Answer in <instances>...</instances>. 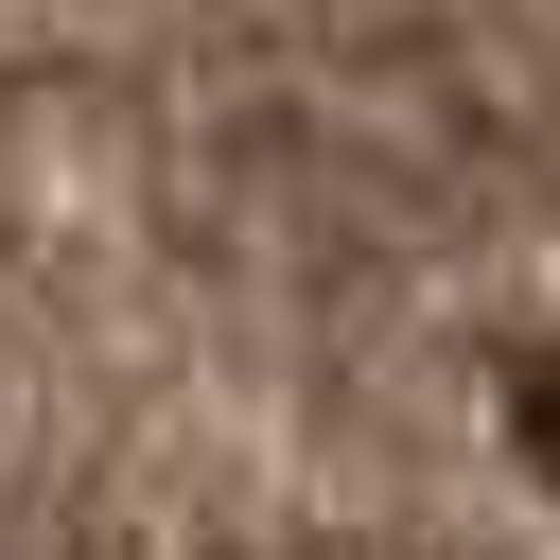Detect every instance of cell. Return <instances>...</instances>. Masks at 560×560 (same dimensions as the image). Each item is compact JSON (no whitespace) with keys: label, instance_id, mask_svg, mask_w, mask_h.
Listing matches in <instances>:
<instances>
[]
</instances>
